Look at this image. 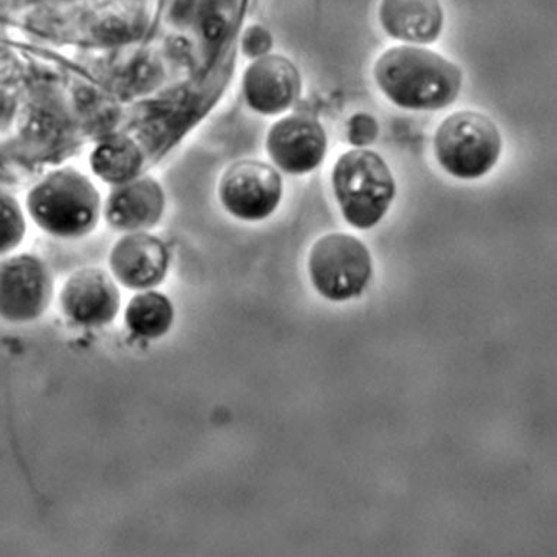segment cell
Returning <instances> with one entry per match:
<instances>
[{
  "label": "cell",
  "mask_w": 557,
  "mask_h": 557,
  "mask_svg": "<svg viewBox=\"0 0 557 557\" xmlns=\"http://www.w3.org/2000/svg\"><path fill=\"white\" fill-rule=\"evenodd\" d=\"M115 280L131 289H150L162 283L169 269L166 245L153 235L132 233L120 239L110 256Z\"/></svg>",
  "instance_id": "8fae6325"
},
{
  "label": "cell",
  "mask_w": 557,
  "mask_h": 557,
  "mask_svg": "<svg viewBox=\"0 0 557 557\" xmlns=\"http://www.w3.org/2000/svg\"><path fill=\"white\" fill-rule=\"evenodd\" d=\"M374 82L387 100L412 111L451 106L462 87V71L447 58L421 47H394L373 69Z\"/></svg>",
  "instance_id": "6da1fadb"
},
{
  "label": "cell",
  "mask_w": 557,
  "mask_h": 557,
  "mask_svg": "<svg viewBox=\"0 0 557 557\" xmlns=\"http://www.w3.org/2000/svg\"><path fill=\"white\" fill-rule=\"evenodd\" d=\"M12 106L9 102L8 97L0 94V123L4 122V120L9 119L11 115Z\"/></svg>",
  "instance_id": "d6986e66"
},
{
  "label": "cell",
  "mask_w": 557,
  "mask_h": 557,
  "mask_svg": "<svg viewBox=\"0 0 557 557\" xmlns=\"http://www.w3.org/2000/svg\"><path fill=\"white\" fill-rule=\"evenodd\" d=\"M240 47H243L245 57L258 60V58L265 57L271 51L273 37H271L269 30L260 25L249 26L243 35Z\"/></svg>",
  "instance_id": "ac0fdd59"
},
{
  "label": "cell",
  "mask_w": 557,
  "mask_h": 557,
  "mask_svg": "<svg viewBox=\"0 0 557 557\" xmlns=\"http://www.w3.org/2000/svg\"><path fill=\"white\" fill-rule=\"evenodd\" d=\"M503 140L496 123L475 111L448 115L436 131L434 150L441 168L462 181L487 175L500 159Z\"/></svg>",
  "instance_id": "277c9868"
},
{
  "label": "cell",
  "mask_w": 557,
  "mask_h": 557,
  "mask_svg": "<svg viewBox=\"0 0 557 557\" xmlns=\"http://www.w3.org/2000/svg\"><path fill=\"white\" fill-rule=\"evenodd\" d=\"M243 91L249 109L277 115L287 111L300 96L301 75L288 58L261 57L245 71Z\"/></svg>",
  "instance_id": "9c48e42d"
},
{
  "label": "cell",
  "mask_w": 557,
  "mask_h": 557,
  "mask_svg": "<svg viewBox=\"0 0 557 557\" xmlns=\"http://www.w3.org/2000/svg\"><path fill=\"white\" fill-rule=\"evenodd\" d=\"M25 218L15 200L0 195V257L7 256L25 236Z\"/></svg>",
  "instance_id": "2e32d148"
},
{
  "label": "cell",
  "mask_w": 557,
  "mask_h": 557,
  "mask_svg": "<svg viewBox=\"0 0 557 557\" xmlns=\"http://www.w3.org/2000/svg\"><path fill=\"white\" fill-rule=\"evenodd\" d=\"M51 297V274L39 258L22 253L0 261V319L4 322H34L46 313Z\"/></svg>",
  "instance_id": "52a82bcc"
},
{
  "label": "cell",
  "mask_w": 557,
  "mask_h": 557,
  "mask_svg": "<svg viewBox=\"0 0 557 557\" xmlns=\"http://www.w3.org/2000/svg\"><path fill=\"white\" fill-rule=\"evenodd\" d=\"M164 196L151 180H133L119 185L106 207V218L114 228L139 233L162 216Z\"/></svg>",
  "instance_id": "4fadbf2b"
},
{
  "label": "cell",
  "mask_w": 557,
  "mask_h": 557,
  "mask_svg": "<svg viewBox=\"0 0 557 557\" xmlns=\"http://www.w3.org/2000/svg\"><path fill=\"white\" fill-rule=\"evenodd\" d=\"M379 21L389 37L428 46L443 33L444 12L440 0H382Z\"/></svg>",
  "instance_id": "7c38bea8"
},
{
  "label": "cell",
  "mask_w": 557,
  "mask_h": 557,
  "mask_svg": "<svg viewBox=\"0 0 557 557\" xmlns=\"http://www.w3.org/2000/svg\"><path fill=\"white\" fill-rule=\"evenodd\" d=\"M332 185L342 215L356 230H371L389 211L396 194L394 175L372 150L356 149L338 158Z\"/></svg>",
  "instance_id": "7a4b0ae2"
},
{
  "label": "cell",
  "mask_w": 557,
  "mask_h": 557,
  "mask_svg": "<svg viewBox=\"0 0 557 557\" xmlns=\"http://www.w3.org/2000/svg\"><path fill=\"white\" fill-rule=\"evenodd\" d=\"M220 199L236 220L258 222L273 215L283 198V181L273 166L258 160H240L221 177Z\"/></svg>",
  "instance_id": "8992f818"
},
{
  "label": "cell",
  "mask_w": 557,
  "mask_h": 557,
  "mask_svg": "<svg viewBox=\"0 0 557 557\" xmlns=\"http://www.w3.org/2000/svg\"><path fill=\"white\" fill-rule=\"evenodd\" d=\"M124 319L133 336L156 341L171 330L175 310L171 300L163 294L146 292L128 302Z\"/></svg>",
  "instance_id": "5bb4252c"
},
{
  "label": "cell",
  "mask_w": 557,
  "mask_h": 557,
  "mask_svg": "<svg viewBox=\"0 0 557 557\" xmlns=\"http://www.w3.org/2000/svg\"><path fill=\"white\" fill-rule=\"evenodd\" d=\"M372 271L371 252L356 236L329 234L311 248V283L330 301L359 297L372 278Z\"/></svg>",
  "instance_id": "5b68a950"
},
{
  "label": "cell",
  "mask_w": 557,
  "mask_h": 557,
  "mask_svg": "<svg viewBox=\"0 0 557 557\" xmlns=\"http://www.w3.org/2000/svg\"><path fill=\"white\" fill-rule=\"evenodd\" d=\"M139 147L126 137L104 140L92 151L94 173L109 184L123 185L136 180L141 168Z\"/></svg>",
  "instance_id": "9a60e30c"
},
{
  "label": "cell",
  "mask_w": 557,
  "mask_h": 557,
  "mask_svg": "<svg viewBox=\"0 0 557 557\" xmlns=\"http://www.w3.org/2000/svg\"><path fill=\"white\" fill-rule=\"evenodd\" d=\"M28 212L47 234L79 238L97 225L100 198L87 177L74 171H60L29 191Z\"/></svg>",
  "instance_id": "3957f363"
},
{
  "label": "cell",
  "mask_w": 557,
  "mask_h": 557,
  "mask_svg": "<svg viewBox=\"0 0 557 557\" xmlns=\"http://www.w3.org/2000/svg\"><path fill=\"white\" fill-rule=\"evenodd\" d=\"M379 136L376 120L367 113L355 114L347 123V140L351 146L364 147L372 145Z\"/></svg>",
  "instance_id": "e0dca14e"
},
{
  "label": "cell",
  "mask_w": 557,
  "mask_h": 557,
  "mask_svg": "<svg viewBox=\"0 0 557 557\" xmlns=\"http://www.w3.org/2000/svg\"><path fill=\"white\" fill-rule=\"evenodd\" d=\"M327 136L318 120L307 114H292L275 123L267 136L271 160L289 175H306L322 164Z\"/></svg>",
  "instance_id": "ba28073f"
},
{
  "label": "cell",
  "mask_w": 557,
  "mask_h": 557,
  "mask_svg": "<svg viewBox=\"0 0 557 557\" xmlns=\"http://www.w3.org/2000/svg\"><path fill=\"white\" fill-rule=\"evenodd\" d=\"M61 307L70 322L82 327H101L117 315L120 293L104 271L82 270L71 275L62 288Z\"/></svg>",
  "instance_id": "30bf717a"
}]
</instances>
